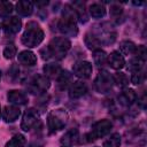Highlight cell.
<instances>
[{"mask_svg":"<svg viewBox=\"0 0 147 147\" xmlns=\"http://www.w3.org/2000/svg\"><path fill=\"white\" fill-rule=\"evenodd\" d=\"M77 13L75 8L70 5H65L62 10V17L57 22L59 31L67 37H76L78 34V26H77Z\"/></svg>","mask_w":147,"mask_h":147,"instance_id":"1","label":"cell"},{"mask_svg":"<svg viewBox=\"0 0 147 147\" xmlns=\"http://www.w3.org/2000/svg\"><path fill=\"white\" fill-rule=\"evenodd\" d=\"M21 40H22L23 45H25L30 48L37 47L44 40V31L37 22L31 21L26 24L25 31L23 32Z\"/></svg>","mask_w":147,"mask_h":147,"instance_id":"2","label":"cell"},{"mask_svg":"<svg viewBox=\"0 0 147 147\" xmlns=\"http://www.w3.org/2000/svg\"><path fill=\"white\" fill-rule=\"evenodd\" d=\"M90 32L96 38V40L100 42L101 46L110 45L116 39V31H115L114 26L110 23H108V22L94 25L90 30Z\"/></svg>","mask_w":147,"mask_h":147,"instance_id":"3","label":"cell"},{"mask_svg":"<svg viewBox=\"0 0 147 147\" xmlns=\"http://www.w3.org/2000/svg\"><path fill=\"white\" fill-rule=\"evenodd\" d=\"M70 46L71 42L65 37H55L49 41L46 48L51 57L55 60H62L70 49Z\"/></svg>","mask_w":147,"mask_h":147,"instance_id":"4","label":"cell"},{"mask_svg":"<svg viewBox=\"0 0 147 147\" xmlns=\"http://www.w3.org/2000/svg\"><path fill=\"white\" fill-rule=\"evenodd\" d=\"M68 119H69V115L65 109L63 108L53 109L47 116V126L49 132L54 133L62 130L67 125Z\"/></svg>","mask_w":147,"mask_h":147,"instance_id":"5","label":"cell"},{"mask_svg":"<svg viewBox=\"0 0 147 147\" xmlns=\"http://www.w3.org/2000/svg\"><path fill=\"white\" fill-rule=\"evenodd\" d=\"M49 86H51V82L45 75L33 76L28 83L29 92L34 94V95H39V94L45 93L49 88Z\"/></svg>","mask_w":147,"mask_h":147,"instance_id":"6","label":"cell"},{"mask_svg":"<svg viewBox=\"0 0 147 147\" xmlns=\"http://www.w3.org/2000/svg\"><path fill=\"white\" fill-rule=\"evenodd\" d=\"M114 85V80H113V76L106 71V70H101L98 76L95 77V80H94V87L95 90L101 93V94H106L108 93L111 87Z\"/></svg>","mask_w":147,"mask_h":147,"instance_id":"7","label":"cell"},{"mask_svg":"<svg viewBox=\"0 0 147 147\" xmlns=\"http://www.w3.org/2000/svg\"><path fill=\"white\" fill-rule=\"evenodd\" d=\"M113 127V123L109 119H100L92 125L90 137L92 139H99L107 136Z\"/></svg>","mask_w":147,"mask_h":147,"instance_id":"8","label":"cell"},{"mask_svg":"<svg viewBox=\"0 0 147 147\" xmlns=\"http://www.w3.org/2000/svg\"><path fill=\"white\" fill-rule=\"evenodd\" d=\"M39 114L36 109L33 108H29L25 110V113L23 114L22 117V123H21V129L23 131H30L32 127H34L38 123H39Z\"/></svg>","mask_w":147,"mask_h":147,"instance_id":"9","label":"cell"},{"mask_svg":"<svg viewBox=\"0 0 147 147\" xmlns=\"http://www.w3.org/2000/svg\"><path fill=\"white\" fill-rule=\"evenodd\" d=\"M93 67L88 61H78L72 67V72L79 78H88L92 75Z\"/></svg>","mask_w":147,"mask_h":147,"instance_id":"10","label":"cell"},{"mask_svg":"<svg viewBox=\"0 0 147 147\" xmlns=\"http://www.w3.org/2000/svg\"><path fill=\"white\" fill-rule=\"evenodd\" d=\"M2 28H3V30H5L6 33H8V34H15V33H17L21 30L22 22H21V20L18 17L13 16V17L7 18V20L3 21Z\"/></svg>","mask_w":147,"mask_h":147,"instance_id":"11","label":"cell"},{"mask_svg":"<svg viewBox=\"0 0 147 147\" xmlns=\"http://www.w3.org/2000/svg\"><path fill=\"white\" fill-rule=\"evenodd\" d=\"M87 92V85L84 82H74L69 87V96L71 99H78Z\"/></svg>","mask_w":147,"mask_h":147,"instance_id":"12","label":"cell"},{"mask_svg":"<svg viewBox=\"0 0 147 147\" xmlns=\"http://www.w3.org/2000/svg\"><path fill=\"white\" fill-rule=\"evenodd\" d=\"M107 62L109 63V65H110L113 69H116V70H119V69H122V68L125 65L124 56H123L119 52H117V51L111 52V53L107 56Z\"/></svg>","mask_w":147,"mask_h":147,"instance_id":"13","label":"cell"},{"mask_svg":"<svg viewBox=\"0 0 147 147\" xmlns=\"http://www.w3.org/2000/svg\"><path fill=\"white\" fill-rule=\"evenodd\" d=\"M7 99L10 103L13 105H17V106H22L25 105L28 102V96L24 92L18 91V90H11L8 92L7 94Z\"/></svg>","mask_w":147,"mask_h":147,"instance_id":"14","label":"cell"},{"mask_svg":"<svg viewBox=\"0 0 147 147\" xmlns=\"http://www.w3.org/2000/svg\"><path fill=\"white\" fill-rule=\"evenodd\" d=\"M137 100V93L132 88H125L123 92H121V94L118 95V101L122 106H131L132 103H134Z\"/></svg>","mask_w":147,"mask_h":147,"instance_id":"15","label":"cell"},{"mask_svg":"<svg viewBox=\"0 0 147 147\" xmlns=\"http://www.w3.org/2000/svg\"><path fill=\"white\" fill-rule=\"evenodd\" d=\"M20 115H21V110L18 107H15V106H6L2 111V117L7 123L15 122L20 117Z\"/></svg>","mask_w":147,"mask_h":147,"instance_id":"16","label":"cell"},{"mask_svg":"<svg viewBox=\"0 0 147 147\" xmlns=\"http://www.w3.org/2000/svg\"><path fill=\"white\" fill-rule=\"evenodd\" d=\"M18 62L23 65H28V67H32L37 63V56L33 52L31 51H22L18 54Z\"/></svg>","mask_w":147,"mask_h":147,"instance_id":"17","label":"cell"},{"mask_svg":"<svg viewBox=\"0 0 147 147\" xmlns=\"http://www.w3.org/2000/svg\"><path fill=\"white\" fill-rule=\"evenodd\" d=\"M61 72H62V68H61L60 64L47 63V64L44 65V74L48 79L49 78H57Z\"/></svg>","mask_w":147,"mask_h":147,"instance_id":"18","label":"cell"},{"mask_svg":"<svg viewBox=\"0 0 147 147\" xmlns=\"http://www.w3.org/2000/svg\"><path fill=\"white\" fill-rule=\"evenodd\" d=\"M16 11L22 16H30L33 11V3L31 1H18L16 3Z\"/></svg>","mask_w":147,"mask_h":147,"instance_id":"19","label":"cell"},{"mask_svg":"<svg viewBox=\"0 0 147 147\" xmlns=\"http://www.w3.org/2000/svg\"><path fill=\"white\" fill-rule=\"evenodd\" d=\"M79 140V133L77 130H70L68 131L61 139V142L64 145V146H69L71 147L72 145H76Z\"/></svg>","mask_w":147,"mask_h":147,"instance_id":"20","label":"cell"},{"mask_svg":"<svg viewBox=\"0 0 147 147\" xmlns=\"http://www.w3.org/2000/svg\"><path fill=\"white\" fill-rule=\"evenodd\" d=\"M71 83H72V75L67 70H62V72L57 77V86H59V88L60 90H65Z\"/></svg>","mask_w":147,"mask_h":147,"instance_id":"21","label":"cell"},{"mask_svg":"<svg viewBox=\"0 0 147 147\" xmlns=\"http://www.w3.org/2000/svg\"><path fill=\"white\" fill-rule=\"evenodd\" d=\"M88 11L90 15L94 18H101L106 15V8L102 3L100 2H94L88 7Z\"/></svg>","mask_w":147,"mask_h":147,"instance_id":"22","label":"cell"},{"mask_svg":"<svg viewBox=\"0 0 147 147\" xmlns=\"http://www.w3.org/2000/svg\"><path fill=\"white\" fill-rule=\"evenodd\" d=\"M136 48H137V45L131 41V40H124L121 42L119 45V49L123 54L125 55H130V54H133L134 55V52H136ZM121 53V54H122Z\"/></svg>","mask_w":147,"mask_h":147,"instance_id":"23","label":"cell"},{"mask_svg":"<svg viewBox=\"0 0 147 147\" xmlns=\"http://www.w3.org/2000/svg\"><path fill=\"white\" fill-rule=\"evenodd\" d=\"M26 140L23 134H15L11 139H9L6 142L5 147H24Z\"/></svg>","mask_w":147,"mask_h":147,"instance_id":"24","label":"cell"},{"mask_svg":"<svg viewBox=\"0 0 147 147\" xmlns=\"http://www.w3.org/2000/svg\"><path fill=\"white\" fill-rule=\"evenodd\" d=\"M85 44H86V46H87L90 49H92L93 52L96 51V49H101L100 42L96 40V38H95L90 31H88V32L86 33V36H85Z\"/></svg>","mask_w":147,"mask_h":147,"instance_id":"25","label":"cell"},{"mask_svg":"<svg viewBox=\"0 0 147 147\" xmlns=\"http://www.w3.org/2000/svg\"><path fill=\"white\" fill-rule=\"evenodd\" d=\"M93 60H94V63L98 67L105 65L107 63V54H106V52L102 51V49L94 51V53H93Z\"/></svg>","mask_w":147,"mask_h":147,"instance_id":"26","label":"cell"},{"mask_svg":"<svg viewBox=\"0 0 147 147\" xmlns=\"http://www.w3.org/2000/svg\"><path fill=\"white\" fill-rule=\"evenodd\" d=\"M121 134L119 133H113L109 138H107L103 141V147H119L121 145Z\"/></svg>","mask_w":147,"mask_h":147,"instance_id":"27","label":"cell"},{"mask_svg":"<svg viewBox=\"0 0 147 147\" xmlns=\"http://www.w3.org/2000/svg\"><path fill=\"white\" fill-rule=\"evenodd\" d=\"M113 80H114V83H116V85L118 87H122V88L126 87L129 84V78L124 72H116L113 76Z\"/></svg>","mask_w":147,"mask_h":147,"instance_id":"28","label":"cell"},{"mask_svg":"<svg viewBox=\"0 0 147 147\" xmlns=\"http://www.w3.org/2000/svg\"><path fill=\"white\" fill-rule=\"evenodd\" d=\"M144 62H145V61H142V60H140V59H138V57L134 56L133 59H131V60L129 61L127 69H129L130 71H132V72L140 71V70L142 69V67H144Z\"/></svg>","mask_w":147,"mask_h":147,"instance_id":"29","label":"cell"},{"mask_svg":"<svg viewBox=\"0 0 147 147\" xmlns=\"http://www.w3.org/2000/svg\"><path fill=\"white\" fill-rule=\"evenodd\" d=\"M13 11V3L9 1H0V17H7Z\"/></svg>","mask_w":147,"mask_h":147,"instance_id":"30","label":"cell"},{"mask_svg":"<svg viewBox=\"0 0 147 147\" xmlns=\"http://www.w3.org/2000/svg\"><path fill=\"white\" fill-rule=\"evenodd\" d=\"M145 72L144 71H136V72H133L132 74V76H131V82H132V84H134V85H140V84H142L144 82H145Z\"/></svg>","mask_w":147,"mask_h":147,"instance_id":"31","label":"cell"},{"mask_svg":"<svg viewBox=\"0 0 147 147\" xmlns=\"http://www.w3.org/2000/svg\"><path fill=\"white\" fill-rule=\"evenodd\" d=\"M16 53H17V48H16V46L13 45V44L7 45L6 48L3 49V56H5L6 59H9V60L13 59V57L16 55Z\"/></svg>","mask_w":147,"mask_h":147,"instance_id":"32","label":"cell"},{"mask_svg":"<svg viewBox=\"0 0 147 147\" xmlns=\"http://www.w3.org/2000/svg\"><path fill=\"white\" fill-rule=\"evenodd\" d=\"M134 55H136V57H138V59L145 61V60H146V55H147L146 47H145L144 45H139V46H137L136 52H134Z\"/></svg>","mask_w":147,"mask_h":147,"instance_id":"33","label":"cell"},{"mask_svg":"<svg viewBox=\"0 0 147 147\" xmlns=\"http://www.w3.org/2000/svg\"><path fill=\"white\" fill-rule=\"evenodd\" d=\"M121 14H122V8H121L118 5H114V6L110 8V15H111V16L118 17Z\"/></svg>","mask_w":147,"mask_h":147,"instance_id":"34","label":"cell"},{"mask_svg":"<svg viewBox=\"0 0 147 147\" xmlns=\"http://www.w3.org/2000/svg\"><path fill=\"white\" fill-rule=\"evenodd\" d=\"M20 72V70H18V68L16 67V65H13L11 68H10V70H8V77L10 76L11 78H14V77H17L18 74Z\"/></svg>","mask_w":147,"mask_h":147,"instance_id":"35","label":"cell"},{"mask_svg":"<svg viewBox=\"0 0 147 147\" xmlns=\"http://www.w3.org/2000/svg\"><path fill=\"white\" fill-rule=\"evenodd\" d=\"M0 117H1V107H0Z\"/></svg>","mask_w":147,"mask_h":147,"instance_id":"36","label":"cell"},{"mask_svg":"<svg viewBox=\"0 0 147 147\" xmlns=\"http://www.w3.org/2000/svg\"><path fill=\"white\" fill-rule=\"evenodd\" d=\"M0 78H1V70H0Z\"/></svg>","mask_w":147,"mask_h":147,"instance_id":"37","label":"cell"},{"mask_svg":"<svg viewBox=\"0 0 147 147\" xmlns=\"http://www.w3.org/2000/svg\"><path fill=\"white\" fill-rule=\"evenodd\" d=\"M62 147H69V146H62Z\"/></svg>","mask_w":147,"mask_h":147,"instance_id":"38","label":"cell"},{"mask_svg":"<svg viewBox=\"0 0 147 147\" xmlns=\"http://www.w3.org/2000/svg\"><path fill=\"white\" fill-rule=\"evenodd\" d=\"M0 29H1V28H0Z\"/></svg>","mask_w":147,"mask_h":147,"instance_id":"39","label":"cell"}]
</instances>
